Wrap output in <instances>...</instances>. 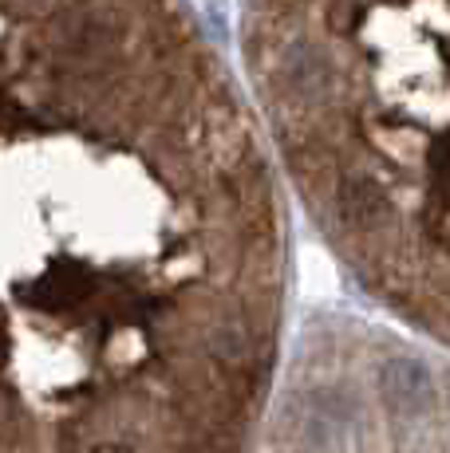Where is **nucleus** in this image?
Wrapping results in <instances>:
<instances>
[{"mask_svg":"<svg viewBox=\"0 0 450 453\" xmlns=\"http://www.w3.org/2000/svg\"><path fill=\"white\" fill-rule=\"evenodd\" d=\"M379 398L387 411L403 418H419L435 406V379H431L427 363L419 359H392L379 371Z\"/></svg>","mask_w":450,"mask_h":453,"instance_id":"1","label":"nucleus"},{"mask_svg":"<svg viewBox=\"0 0 450 453\" xmlns=\"http://www.w3.org/2000/svg\"><path fill=\"white\" fill-rule=\"evenodd\" d=\"M91 292V280L80 273V268H51L44 280L36 284L32 292H24L32 303H40V308H67V303L83 300V296Z\"/></svg>","mask_w":450,"mask_h":453,"instance_id":"4","label":"nucleus"},{"mask_svg":"<svg viewBox=\"0 0 450 453\" xmlns=\"http://www.w3.org/2000/svg\"><path fill=\"white\" fill-rule=\"evenodd\" d=\"M336 209H340L344 225L352 229H379L392 217V202H387L384 186L371 178H348L336 189Z\"/></svg>","mask_w":450,"mask_h":453,"instance_id":"3","label":"nucleus"},{"mask_svg":"<svg viewBox=\"0 0 450 453\" xmlns=\"http://www.w3.org/2000/svg\"><path fill=\"white\" fill-rule=\"evenodd\" d=\"M300 434L320 453H336L352 438V406L336 390H308L300 403Z\"/></svg>","mask_w":450,"mask_h":453,"instance_id":"2","label":"nucleus"},{"mask_svg":"<svg viewBox=\"0 0 450 453\" xmlns=\"http://www.w3.org/2000/svg\"><path fill=\"white\" fill-rule=\"evenodd\" d=\"M88 453H131V449L119 446V441H99V446H91Z\"/></svg>","mask_w":450,"mask_h":453,"instance_id":"5","label":"nucleus"}]
</instances>
